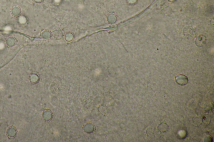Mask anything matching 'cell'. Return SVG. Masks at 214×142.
I'll return each instance as SVG.
<instances>
[{"label":"cell","instance_id":"obj_2","mask_svg":"<svg viewBox=\"0 0 214 142\" xmlns=\"http://www.w3.org/2000/svg\"><path fill=\"white\" fill-rule=\"evenodd\" d=\"M186 78H186V76H185L184 75H178V76H177V77L176 78V79L181 80V81H180L179 83H178V84H179V85H182V86H183V85H184L185 84H186V83H187V82H188V80H182L184 79H186Z\"/></svg>","mask_w":214,"mask_h":142},{"label":"cell","instance_id":"obj_1","mask_svg":"<svg viewBox=\"0 0 214 142\" xmlns=\"http://www.w3.org/2000/svg\"><path fill=\"white\" fill-rule=\"evenodd\" d=\"M206 42V38L204 35H200L197 38L196 40V44L197 46L201 47L204 45Z\"/></svg>","mask_w":214,"mask_h":142}]
</instances>
